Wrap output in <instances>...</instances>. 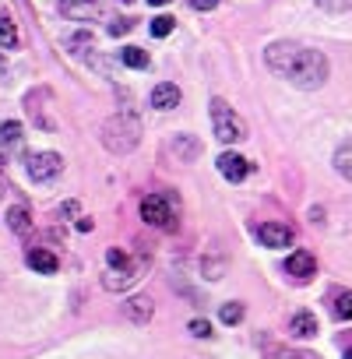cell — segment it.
Listing matches in <instances>:
<instances>
[{"label": "cell", "mask_w": 352, "mask_h": 359, "mask_svg": "<svg viewBox=\"0 0 352 359\" xmlns=\"http://www.w3.org/2000/svg\"><path fill=\"white\" fill-rule=\"evenodd\" d=\"M285 78H289L296 88L313 92V88H320V85L327 81V57L317 53V50H303V46H299V53H296V60H292V67H289Z\"/></svg>", "instance_id": "obj_1"}, {"label": "cell", "mask_w": 352, "mask_h": 359, "mask_svg": "<svg viewBox=\"0 0 352 359\" xmlns=\"http://www.w3.org/2000/svg\"><path fill=\"white\" fill-rule=\"evenodd\" d=\"M137 141H141V123H137L134 116L120 113V116H109V120L102 123V144H106L113 155L134 151Z\"/></svg>", "instance_id": "obj_2"}, {"label": "cell", "mask_w": 352, "mask_h": 359, "mask_svg": "<svg viewBox=\"0 0 352 359\" xmlns=\"http://www.w3.org/2000/svg\"><path fill=\"white\" fill-rule=\"evenodd\" d=\"M212 127H215V137L226 141V144H236L247 137V123L243 116L226 102V99H212Z\"/></svg>", "instance_id": "obj_3"}, {"label": "cell", "mask_w": 352, "mask_h": 359, "mask_svg": "<svg viewBox=\"0 0 352 359\" xmlns=\"http://www.w3.org/2000/svg\"><path fill=\"white\" fill-rule=\"evenodd\" d=\"M141 219L155 229H172L176 226V215H172V205H169L165 194H148L141 201Z\"/></svg>", "instance_id": "obj_4"}, {"label": "cell", "mask_w": 352, "mask_h": 359, "mask_svg": "<svg viewBox=\"0 0 352 359\" xmlns=\"http://www.w3.org/2000/svg\"><path fill=\"white\" fill-rule=\"evenodd\" d=\"M60 169H64V158L57 151H36L29 158V176L36 180V184H46V180L60 176Z\"/></svg>", "instance_id": "obj_5"}, {"label": "cell", "mask_w": 352, "mask_h": 359, "mask_svg": "<svg viewBox=\"0 0 352 359\" xmlns=\"http://www.w3.org/2000/svg\"><path fill=\"white\" fill-rule=\"evenodd\" d=\"M296 53H299V46L296 43H271L268 46V53H264V64L275 71V74H289V67H292V60H296Z\"/></svg>", "instance_id": "obj_6"}, {"label": "cell", "mask_w": 352, "mask_h": 359, "mask_svg": "<svg viewBox=\"0 0 352 359\" xmlns=\"http://www.w3.org/2000/svg\"><path fill=\"white\" fill-rule=\"evenodd\" d=\"M215 165H219V172L229 180V184H240V180H247V176H250V169H254V165H250L243 155H236V151H222Z\"/></svg>", "instance_id": "obj_7"}, {"label": "cell", "mask_w": 352, "mask_h": 359, "mask_svg": "<svg viewBox=\"0 0 352 359\" xmlns=\"http://www.w3.org/2000/svg\"><path fill=\"white\" fill-rule=\"evenodd\" d=\"M60 11H64V18H71V22H95V18L102 15L99 0H60Z\"/></svg>", "instance_id": "obj_8"}, {"label": "cell", "mask_w": 352, "mask_h": 359, "mask_svg": "<svg viewBox=\"0 0 352 359\" xmlns=\"http://www.w3.org/2000/svg\"><path fill=\"white\" fill-rule=\"evenodd\" d=\"M257 240H261L264 247H271V250H282V247L292 243V229L282 226V222H264V226L257 229Z\"/></svg>", "instance_id": "obj_9"}, {"label": "cell", "mask_w": 352, "mask_h": 359, "mask_svg": "<svg viewBox=\"0 0 352 359\" xmlns=\"http://www.w3.org/2000/svg\"><path fill=\"white\" fill-rule=\"evenodd\" d=\"M137 278H141V275H137V264H130V268H109V271L102 275V289L123 292V289H130Z\"/></svg>", "instance_id": "obj_10"}, {"label": "cell", "mask_w": 352, "mask_h": 359, "mask_svg": "<svg viewBox=\"0 0 352 359\" xmlns=\"http://www.w3.org/2000/svg\"><path fill=\"white\" fill-rule=\"evenodd\" d=\"M285 271L292 275V278H310L313 271H317V261H313V254H306V250H296V254H289V261H285Z\"/></svg>", "instance_id": "obj_11"}, {"label": "cell", "mask_w": 352, "mask_h": 359, "mask_svg": "<svg viewBox=\"0 0 352 359\" xmlns=\"http://www.w3.org/2000/svg\"><path fill=\"white\" fill-rule=\"evenodd\" d=\"M151 106L155 109H172V106H180V88H176L172 81H162L151 88Z\"/></svg>", "instance_id": "obj_12"}, {"label": "cell", "mask_w": 352, "mask_h": 359, "mask_svg": "<svg viewBox=\"0 0 352 359\" xmlns=\"http://www.w3.org/2000/svg\"><path fill=\"white\" fill-rule=\"evenodd\" d=\"M123 310H127V317H130L134 324H148L151 313H155V303H151V296H134Z\"/></svg>", "instance_id": "obj_13"}, {"label": "cell", "mask_w": 352, "mask_h": 359, "mask_svg": "<svg viewBox=\"0 0 352 359\" xmlns=\"http://www.w3.org/2000/svg\"><path fill=\"white\" fill-rule=\"evenodd\" d=\"M29 268H36L39 275H57V268H60V261L50 254V250H29Z\"/></svg>", "instance_id": "obj_14"}, {"label": "cell", "mask_w": 352, "mask_h": 359, "mask_svg": "<svg viewBox=\"0 0 352 359\" xmlns=\"http://www.w3.org/2000/svg\"><path fill=\"white\" fill-rule=\"evenodd\" d=\"M334 169H338V176H345L348 184H352V137H345L334 148Z\"/></svg>", "instance_id": "obj_15"}, {"label": "cell", "mask_w": 352, "mask_h": 359, "mask_svg": "<svg viewBox=\"0 0 352 359\" xmlns=\"http://www.w3.org/2000/svg\"><path fill=\"white\" fill-rule=\"evenodd\" d=\"M289 331H292L296 338H313V334H317V317L306 313V310H299V313L289 320Z\"/></svg>", "instance_id": "obj_16"}, {"label": "cell", "mask_w": 352, "mask_h": 359, "mask_svg": "<svg viewBox=\"0 0 352 359\" xmlns=\"http://www.w3.org/2000/svg\"><path fill=\"white\" fill-rule=\"evenodd\" d=\"M8 226H11L18 236H29V229H32L29 208H25V205H15V208H8Z\"/></svg>", "instance_id": "obj_17"}, {"label": "cell", "mask_w": 352, "mask_h": 359, "mask_svg": "<svg viewBox=\"0 0 352 359\" xmlns=\"http://www.w3.org/2000/svg\"><path fill=\"white\" fill-rule=\"evenodd\" d=\"M18 144H22V123L18 120L0 123V151H4V148H18Z\"/></svg>", "instance_id": "obj_18"}, {"label": "cell", "mask_w": 352, "mask_h": 359, "mask_svg": "<svg viewBox=\"0 0 352 359\" xmlns=\"http://www.w3.org/2000/svg\"><path fill=\"white\" fill-rule=\"evenodd\" d=\"M172 148H176V155H180L184 162H194V158H198V151H201V144H198L191 134H176Z\"/></svg>", "instance_id": "obj_19"}, {"label": "cell", "mask_w": 352, "mask_h": 359, "mask_svg": "<svg viewBox=\"0 0 352 359\" xmlns=\"http://www.w3.org/2000/svg\"><path fill=\"white\" fill-rule=\"evenodd\" d=\"M120 60H123L127 67H134V71H144V67H148V53H144L141 46H127V50H120Z\"/></svg>", "instance_id": "obj_20"}, {"label": "cell", "mask_w": 352, "mask_h": 359, "mask_svg": "<svg viewBox=\"0 0 352 359\" xmlns=\"http://www.w3.org/2000/svg\"><path fill=\"white\" fill-rule=\"evenodd\" d=\"M18 46V29H15V22L4 15L0 18V50H15Z\"/></svg>", "instance_id": "obj_21"}, {"label": "cell", "mask_w": 352, "mask_h": 359, "mask_svg": "<svg viewBox=\"0 0 352 359\" xmlns=\"http://www.w3.org/2000/svg\"><path fill=\"white\" fill-rule=\"evenodd\" d=\"M331 310H334L338 320H352V292H338L334 303H331Z\"/></svg>", "instance_id": "obj_22"}, {"label": "cell", "mask_w": 352, "mask_h": 359, "mask_svg": "<svg viewBox=\"0 0 352 359\" xmlns=\"http://www.w3.org/2000/svg\"><path fill=\"white\" fill-rule=\"evenodd\" d=\"M67 50L78 53V57H81L85 50H92V32H74V36L67 39Z\"/></svg>", "instance_id": "obj_23"}, {"label": "cell", "mask_w": 352, "mask_h": 359, "mask_svg": "<svg viewBox=\"0 0 352 359\" xmlns=\"http://www.w3.org/2000/svg\"><path fill=\"white\" fill-rule=\"evenodd\" d=\"M172 25H176V22H172L169 15H158V18H151V36H155V39H165V36L172 32Z\"/></svg>", "instance_id": "obj_24"}, {"label": "cell", "mask_w": 352, "mask_h": 359, "mask_svg": "<svg viewBox=\"0 0 352 359\" xmlns=\"http://www.w3.org/2000/svg\"><path fill=\"white\" fill-rule=\"evenodd\" d=\"M219 317H222V324H240L243 320V303H226Z\"/></svg>", "instance_id": "obj_25"}, {"label": "cell", "mask_w": 352, "mask_h": 359, "mask_svg": "<svg viewBox=\"0 0 352 359\" xmlns=\"http://www.w3.org/2000/svg\"><path fill=\"white\" fill-rule=\"evenodd\" d=\"M106 261H109V268H130V261H127V254L120 247H109L106 250Z\"/></svg>", "instance_id": "obj_26"}, {"label": "cell", "mask_w": 352, "mask_h": 359, "mask_svg": "<svg viewBox=\"0 0 352 359\" xmlns=\"http://www.w3.org/2000/svg\"><path fill=\"white\" fill-rule=\"evenodd\" d=\"M317 8H324V11H331V15H341V11L352 8V0H317Z\"/></svg>", "instance_id": "obj_27"}, {"label": "cell", "mask_w": 352, "mask_h": 359, "mask_svg": "<svg viewBox=\"0 0 352 359\" xmlns=\"http://www.w3.org/2000/svg\"><path fill=\"white\" fill-rule=\"evenodd\" d=\"M130 29H134L130 18H116V22L109 25V36H123V32H130Z\"/></svg>", "instance_id": "obj_28"}, {"label": "cell", "mask_w": 352, "mask_h": 359, "mask_svg": "<svg viewBox=\"0 0 352 359\" xmlns=\"http://www.w3.org/2000/svg\"><path fill=\"white\" fill-rule=\"evenodd\" d=\"M191 334L208 338V334H212V324H208V320H191Z\"/></svg>", "instance_id": "obj_29"}, {"label": "cell", "mask_w": 352, "mask_h": 359, "mask_svg": "<svg viewBox=\"0 0 352 359\" xmlns=\"http://www.w3.org/2000/svg\"><path fill=\"white\" fill-rule=\"evenodd\" d=\"M191 8L194 11H212V8H219V0H191Z\"/></svg>", "instance_id": "obj_30"}, {"label": "cell", "mask_w": 352, "mask_h": 359, "mask_svg": "<svg viewBox=\"0 0 352 359\" xmlns=\"http://www.w3.org/2000/svg\"><path fill=\"white\" fill-rule=\"evenodd\" d=\"M64 215H78V205H74V201H67V205L60 208V219H64Z\"/></svg>", "instance_id": "obj_31"}, {"label": "cell", "mask_w": 352, "mask_h": 359, "mask_svg": "<svg viewBox=\"0 0 352 359\" xmlns=\"http://www.w3.org/2000/svg\"><path fill=\"white\" fill-rule=\"evenodd\" d=\"M78 233H92V219H78Z\"/></svg>", "instance_id": "obj_32"}, {"label": "cell", "mask_w": 352, "mask_h": 359, "mask_svg": "<svg viewBox=\"0 0 352 359\" xmlns=\"http://www.w3.org/2000/svg\"><path fill=\"white\" fill-rule=\"evenodd\" d=\"M148 4H155V8H162V4H169V0H148Z\"/></svg>", "instance_id": "obj_33"}, {"label": "cell", "mask_w": 352, "mask_h": 359, "mask_svg": "<svg viewBox=\"0 0 352 359\" xmlns=\"http://www.w3.org/2000/svg\"><path fill=\"white\" fill-rule=\"evenodd\" d=\"M345 359H352V348H348V352H345Z\"/></svg>", "instance_id": "obj_34"}, {"label": "cell", "mask_w": 352, "mask_h": 359, "mask_svg": "<svg viewBox=\"0 0 352 359\" xmlns=\"http://www.w3.org/2000/svg\"><path fill=\"white\" fill-rule=\"evenodd\" d=\"M0 71H4V57H0Z\"/></svg>", "instance_id": "obj_35"}, {"label": "cell", "mask_w": 352, "mask_h": 359, "mask_svg": "<svg viewBox=\"0 0 352 359\" xmlns=\"http://www.w3.org/2000/svg\"><path fill=\"white\" fill-rule=\"evenodd\" d=\"M120 4H134V0H120Z\"/></svg>", "instance_id": "obj_36"}]
</instances>
